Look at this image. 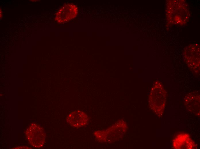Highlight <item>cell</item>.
I'll list each match as a JSON object with an SVG mask.
<instances>
[{"mask_svg": "<svg viewBox=\"0 0 200 149\" xmlns=\"http://www.w3.org/2000/svg\"><path fill=\"white\" fill-rule=\"evenodd\" d=\"M185 61L193 70L198 72L200 68V46L197 44H190L184 51Z\"/></svg>", "mask_w": 200, "mask_h": 149, "instance_id": "3957f363", "label": "cell"}, {"mask_svg": "<svg viewBox=\"0 0 200 149\" xmlns=\"http://www.w3.org/2000/svg\"><path fill=\"white\" fill-rule=\"evenodd\" d=\"M173 144L175 148L177 149H192L195 146L194 143L186 134H182L177 136Z\"/></svg>", "mask_w": 200, "mask_h": 149, "instance_id": "8992f818", "label": "cell"}, {"mask_svg": "<svg viewBox=\"0 0 200 149\" xmlns=\"http://www.w3.org/2000/svg\"><path fill=\"white\" fill-rule=\"evenodd\" d=\"M166 18L169 23L183 25L188 21V6L184 0H168L166 6Z\"/></svg>", "mask_w": 200, "mask_h": 149, "instance_id": "6da1fadb", "label": "cell"}, {"mask_svg": "<svg viewBox=\"0 0 200 149\" xmlns=\"http://www.w3.org/2000/svg\"><path fill=\"white\" fill-rule=\"evenodd\" d=\"M88 119L87 114L79 110L71 112L66 118L67 122L73 127L77 128L85 126L87 123Z\"/></svg>", "mask_w": 200, "mask_h": 149, "instance_id": "5b68a950", "label": "cell"}, {"mask_svg": "<svg viewBox=\"0 0 200 149\" xmlns=\"http://www.w3.org/2000/svg\"><path fill=\"white\" fill-rule=\"evenodd\" d=\"M13 149H31L30 147H29L26 146H18L13 148Z\"/></svg>", "mask_w": 200, "mask_h": 149, "instance_id": "52a82bcc", "label": "cell"}, {"mask_svg": "<svg viewBox=\"0 0 200 149\" xmlns=\"http://www.w3.org/2000/svg\"><path fill=\"white\" fill-rule=\"evenodd\" d=\"M78 13V8L76 5L72 4H67L57 12L55 19L59 23L66 22L74 18Z\"/></svg>", "mask_w": 200, "mask_h": 149, "instance_id": "277c9868", "label": "cell"}, {"mask_svg": "<svg viewBox=\"0 0 200 149\" xmlns=\"http://www.w3.org/2000/svg\"><path fill=\"white\" fill-rule=\"evenodd\" d=\"M29 144L36 148L42 147L45 142V134L43 128L35 123L31 124L25 132Z\"/></svg>", "mask_w": 200, "mask_h": 149, "instance_id": "7a4b0ae2", "label": "cell"}]
</instances>
